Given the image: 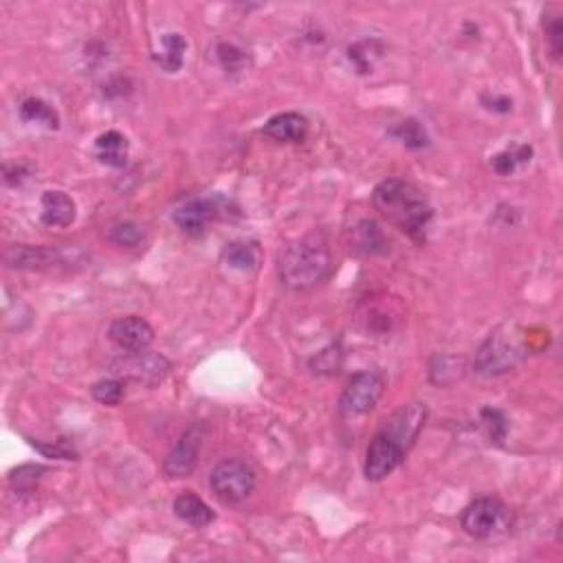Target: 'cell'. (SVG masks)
Here are the masks:
<instances>
[{
	"label": "cell",
	"mask_w": 563,
	"mask_h": 563,
	"mask_svg": "<svg viewBox=\"0 0 563 563\" xmlns=\"http://www.w3.org/2000/svg\"><path fill=\"white\" fill-rule=\"evenodd\" d=\"M21 120L27 124H37L45 126L46 130H58L60 128V115L51 103H46L45 99L37 97H27L21 103Z\"/></svg>",
	"instance_id": "obj_20"
},
{
	"label": "cell",
	"mask_w": 563,
	"mask_h": 563,
	"mask_svg": "<svg viewBox=\"0 0 563 563\" xmlns=\"http://www.w3.org/2000/svg\"><path fill=\"white\" fill-rule=\"evenodd\" d=\"M344 366V348L342 344H330L321 352L310 359V370L317 375H337Z\"/></svg>",
	"instance_id": "obj_25"
},
{
	"label": "cell",
	"mask_w": 563,
	"mask_h": 563,
	"mask_svg": "<svg viewBox=\"0 0 563 563\" xmlns=\"http://www.w3.org/2000/svg\"><path fill=\"white\" fill-rule=\"evenodd\" d=\"M531 157H533L531 145H517V148H513V150L509 148V150H504V153L495 154L493 161H491V165H493L495 172L501 174V177H509V174H513L519 165L531 163Z\"/></svg>",
	"instance_id": "obj_22"
},
{
	"label": "cell",
	"mask_w": 563,
	"mask_h": 563,
	"mask_svg": "<svg viewBox=\"0 0 563 563\" xmlns=\"http://www.w3.org/2000/svg\"><path fill=\"white\" fill-rule=\"evenodd\" d=\"M203 438H205V425L196 423L178 438V443L174 444L172 451L168 453L163 462L165 476L170 477H187L189 473L196 469L198 453H201Z\"/></svg>",
	"instance_id": "obj_10"
},
{
	"label": "cell",
	"mask_w": 563,
	"mask_h": 563,
	"mask_svg": "<svg viewBox=\"0 0 563 563\" xmlns=\"http://www.w3.org/2000/svg\"><path fill=\"white\" fill-rule=\"evenodd\" d=\"M546 37H548V46L552 51V58L559 60L561 51H563V25L559 21V16H552L546 25Z\"/></svg>",
	"instance_id": "obj_32"
},
{
	"label": "cell",
	"mask_w": 563,
	"mask_h": 563,
	"mask_svg": "<svg viewBox=\"0 0 563 563\" xmlns=\"http://www.w3.org/2000/svg\"><path fill=\"white\" fill-rule=\"evenodd\" d=\"M62 253L54 247H31V244H9L4 249V264L21 271H40L62 262Z\"/></svg>",
	"instance_id": "obj_13"
},
{
	"label": "cell",
	"mask_w": 563,
	"mask_h": 563,
	"mask_svg": "<svg viewBox=\"0 0 563 563\" xmlns=\"http://www.w3.org/2000/svg\"><path fill=\"white\" fill-rule=\"evenodd\" d=\"M75 214H78V207L69 194L58 189L42 194L40 219L46 227H69L75 220Z\"/></svg>",
	"instance_id": "obj_16"
},
{
	"label": "cell",
	"mask_w": 563,
	"mask_h": 563,
	"mask_svg": "<svg viewBox=\"0 0 563 563\" xmlns=\"http://www.w3.org/2000/svg\"><path fill=\"white\" fill-rule=\"evenodd\" d=\"M460 524L473 539H498L513 526V510L498 498H480L462 510Z\"/></svg>",
	"instance_id": "obj_3"
},
{
	"label": "cell",
	"mask_w": 563,
	"mask_h": 563,
	"mask_svg": "<svg viewBox=\"0 0 563 563\" xmlns=\"http://www.w3.org/2000/svg\"><path fill=\"white\" fill-rule=\"evenodd\" d=\"M174 513H177V517H181L183 522L194 528H207L216 519L214 510L194 493L178 495V498L174 500Z\"/></svg>",
	"instance_id": "obj_17"
},
{
	"label": "cell",
	"mask_w": 563,
	"mask_h": 563,
	"mask_svg": "<svg viewBox=\"0 0 563 563\" xmlns=\"http://www.w3.org/2000/svg\"><path fill=\"white\" fill-rule=\"evenodd\" d=\"M33 172H36V165L31 163V161H7V163L3 165V174H4V183H7L9 187H21L25 186V181H29V178L33 177Z\"/></svg>",
	"instance_id": "obj_30"
},
{
	"label": "cell",
	"mask_w": 563,
	"mask_h": 563,
	"mask_svg": "<svg viewBox=\"0 0 563 563\" xmlns=\"http://www.w3.org/2000/svg\"><path fill=\"white\" fill-rule=\"evenodd\" d=\"M372 203L392 225L405 231L414 243H425L434 210L414 183L403 178H387L377 186Z\"/></svg>",
	"instance_id": "obj_1"
},
{
	"label": "cell",
	"mask_w": 563,
	"mask_h": 563,
	"mask_svg": "<svg viewBox=\"0 0 563 563\" xmlns=\"http://www.w3.org/2000/svg\"><path fill=\"white\" fill-rule=\"evenodd\" d=\"M425 420H427V407L423 403H410L396 410L390 418H385L381 432L390 434L396 443H401L410 451L423 432Z\"/></svg>",
	"instance_id": "obj_11"
},
{
	"label": "cell",
	"mask_w": 563,
	"mask_h": 563,
	"mask_svg": "<svg viewBox=\"0 0 563 563\" xmlns=\"http://www.w3.org/2000/svg\"><path fill=\"white\" fill-rule=\"evenodd\" d=\"M216 55H219V62L227 73H240V70L247 66V54L243 49H238L236 45H229V42H222L216 49Z\"/></svg>",
	"instance_id": "obj_29"
},
{
	"label": "cell",
	"mask_w": 563,
	"mask_h": 563,
	"mask_svg": "<svg viewBox=\"0 0 563 563\" xmlns=\"http://www.w3.org/2000/svg\"><path fill=\"white\" fill-rule=\"evenodd\" d=\"M108 337L124 352H141L148 350L154 342V328L144 319V317L128 315L120 317L108 328Z\"/></svg>",
	"instance_id": "obj_12"
},
{
	"label": "cell",
	"mask_w": 563,
	"mask_h": 563,
	"mask_svg": "<svg viewBox=\"0 0 563 563\" xmlns=\"http://www.w3.org/2000/svg\"><path fill=\"white\" fill-rule=\"evenodd\" d=\"M227 203L220 196H198L187 198L174 210L172 220L178 229L187 236H203L210 227V222L225 219Z\"/></svg>",
	"instance_id": "obj_8"
},
{
	"label": "cell",
	"mask_w": 563,
	"mask_h": 563,
	"mask_svg": "<svg viewBox=\"0 0 563 563\" xmlns=\"http://www.w3.org/2000/svg\"><path fill=\"white\" fill-rule=\"evenodd\" d=\"M526 357V345L517 335L495 333L477 350L476 370L484 377H498L510 372Z\"/></svg>",
	"instance_id": "obj_4"
},
{
	"label": "cell",
	"mask_w": 563,
	"mask_h": 563,
	"mask_svg": "<svg viewBox=\"0 0 563 563\" xmlns=\"http://www.w3.org/2000/svg\"><path fill=\"white\" fill-rule=\"evenodd\" d=\"M258 484L253 467H249L244 460H222L214 467L210 476L211 493L219 498L222 504H238L247 500L253 493Z\"/></svg>",
	"instance_id": "obj_5"
},
{
	"label": "cell",
	"mask_w": 563,
	"mask_h": 563,
	"mask_svg": "<svg viewBox=\"0 0 563 563\" xmlns=\"http://www.w3.org/2000/svg\"><path fill=\"white\" fill-rule=\"evenodd\" d=\"M222 258H225L227 267L236 269V271H255L260 264V251L251 243H231L227 244Z\"/></svg>",
	"instance_id": "obj_21"
},
{
	"label": "cell",
	"mask_w": 563,
	"mask_h": 563,
	"mask_svg": "<svg viewBox=\"0 0 563 563\" xmlns=\"http://www.w3.org/2000/svg\"><path fill=\"white\" fill-rule=\"evenodd\" d=\"M31 444H33V447L40 449V451L45 453L46 458H60V460H73V458L78 456V453H75L73 449L64 447V444H54V447H46V444L36 443V440H33Z\"/></svg>",
	"instance_id": "obj_33"
},
{
	"label": "cell",
	"mask_w": 563,
	"mask_h": 563,
	"mask_svg": "<svg viewBox=\"0 0 563 563\" xmlns=\"http://www.w3.org/2000/svg\"><path fill=\"white\" fill-rule=\"evenodd\" d=\"M330 267H333V258H330L328 243L321 231H313L284 247L280 262H277V273L288 291L302 293L324 282Z\"/></svg>",
	"instance_id": "obj_2"
},
{
	"label": "cell",
	"mask_w": 563,
	"mask_h": 563,
	"mask_svg": "<svg viewBox=\"0 0 563 563\" xmlns=\"http://www.w3.org/2000/svg\"><path fill=\"white\" fill-rule=\"evenodd\" d=\"M350 249L357 255H383L390 251L385 234L375 219H361L350 229Z\"/></svg>",
	"instance_id": "obj_14"
},
{
	"label": "cell",
	"mask_w": 563,
	"mask_h": 563,
	"mask_svg": "<svg viewBox=\"0 0 563 563\" xmlns=\"http://www.w3.org/2000/svg\"><path fill=\"white\" fill-rule=\"evenodd\" d=\"M407 456V449L401 443H396L390 434L378 432L372 438L370 447L366 453V465H363V473L370 482H381L385 480L390 473H394L403 465Z\"/></svg>",
	"instance_id": "obj_9"
},
{
	"label": "cell",
	"mask_w": 563,
	"mask_h": 563,
	"mask_svg": "<svg viewBox=\"0 0 563 563\" xmlns=\"http://www.w3.org/2000/svg\"><path fill=\"white\" fill-rule=\"evenodd\" d=\"M480 416L489 438L493 440V443H501V440L506 438V429H509L504 414H501L500 410H493V407H486V410H482Z\"/></svg>",
	"instance_id": "obj_31"
},
{
	"label": "cell",
	"mask_w": 563,
	"mask_h": 563,
	"mask_svg": "<svg viewBox=\"0 0 563 563\" xmlns=\"http://www.w3.org/2000/svg\"><path fill=\"white\" fill-rule=\"evenodd\" d=\"M91 394L97 403L115 407L121 403L126 394V385L121 378H102L91 387Z\"/></svg>",
	"instance_id": "obj_26"
},
{
	"label": "cell",
	"mask_w": 563,
	"mask_h": 563,
	"mask_svg": "<svg viewBox=\"0 0 563 563\" xmlns=\"http://www.w3.org/2000/svg\"><path fill=\"white\" fill-rule=\"evenodd\" d=\"M482 103H484L489 111L495 112H509L510 108H513V102H510L509 97H500V95H493V97L484 95V97H482Z\"/></svg>",
	"instance_id": "obj_34"
},
{
	"label": "cell",
	"mask_w": 563,
	"mask_h": 563,
	"mask_svg": "<svg viewBox=\"0 0 563 563\" xmlns=\"http://www.w3.org/2000/svg\"><path fill=\"white\" fill-rule=\"evenodd\" d=\"M187 42L181 33H165L161 37V46L154 55V62H157L165 73H178L186 60Z\"/></svg>",
	"instance_id": "obj_18"
},
{
	"label": "cell",
	"mask_w": 563,
	"mask_h": 563,
	"mask_svg": "<svg viewBox=\"0 0 563 563\" xmlns=\"http://www.w3.org/2000/svg\"><path fill=\"white\" fill-rule=\"evenodd\" d=\"M45 473L46 469L40 465H22L9 473V484H12L16 493H29V491L36 489V484L42 480Z\"/></svg>",
	"instance_id": "obj_27"
},
{
	"label": "cell",
	"mask_w": 563,
	"mask_h": 563,
	"mask_svg": "<svg viewBox=\"0 0 563 563\" xmlns=\"http://www.w3.org/2000/svg\"><path fill=\"white\" fill-rule=\"evenodd\" d=\"M385 392V377L377 370H363L350 378L348 387L339 399V411L345 418H357L377 407Z\"/></svg>",
	"instance_id": "obj_6"
},
{
	"label": "cell",
	"mask_w": 563,
	"mask_h": 563,
	"mask_svg": "<svg viewBox=\"0 0 563 563\" xmlns=\"http://www.w3.org/2000/svg\"><path fill=\"white\" fill-rule=\"evenodd\" d=\"M447 375H451V381L460 378L462 377L460 361L453 357H447V354H443V357H436L432 361V366H429V377H432V381L438 383V385H449Z\"/></svg>",
	"instance_id": "obj_28"
},
{
	"label": "cell",
	"mask_w": 563,
	"mask_h": 563,
	"mask_svg": "<svg viewBox=\"0 0 563 563\" xmlns=\"http://www.w3.org/2000/svg\"><path fill=\"white\" fill-rule=\"evenodd\" d=\"M390 135L394 137V139H399L401 144L407 145V148H411V150L427 148V144H429L427 132H425V128L420 126L416 120L399 121V124L392 128Z\"/></svg>",
	"instance_id": "obj_23"
},
{
	"label": "cell",
	"mask_w": 563,
	"mask_h": 563,
	"mask_svg": "<svg viewBox=\"0 0 563 563\" xmlns=\"http://www.w3.org/2000/svg\"><path fill=\"white\" fill-rule=\"evenodd\" d=\"M108 240L115 244H120V247H128V249H135V247H141L145 240V231L141 229L137 222H115V225L108 227L106 231Z\"/></svg>",
	"instance_id": "obj_24"
},
{
	"label": "cell",
	"mask_w": 563,
	"mask_h": 563,
	"mask_svg": "<svg viewBox=\"0 0 563 563\" xmlns=\"http://www.w3.org/2000/svg\"><path fill=\"white\" fill-rule=\"evenodd\" d=\"M172 370V363L159 352H148V350H141V352H124V357L120 361L112 363V372L121 381H135L141 383L145 387H154L159 383L165 381V377Z\"/></svg>",
	"instance_id": "obj_7"
},
{
	"label": "cell",
	"mask_w": 563,
	"mask_h": 563,
	"mask_svg": "<svg viewBox=\"0 0 563 563\" xmlns=\"http://www.w3.org/2000/svg\"><path fill=\"white\" fill-rule=\"evenodd\" d=\"M262 132L277 144H300L309 135V121L300 112H282L271 117L264 124Z\"/></svg>",
	"instance_id": "obj_15"
},
{
	"label": "cell",
	"mask_w": 563,
	"mask_h": 563,
	"mask_svg": "<svg viewBox=\"0 0 563 563\" xmlns=\"http://www.w3.org/2000/svg\"><path fill=\"white\" fill-rule=\"evenodd\" d=\"M97 159L111 168H124L128 161V139L121 132L108 130L97 137Z\"/></svg>",
	"instance_id": "obj_19"
}]
</instances>
